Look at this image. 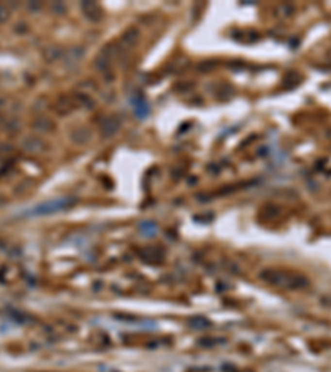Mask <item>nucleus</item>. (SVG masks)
Returning <instances> with one entry per match:
<instances>
[{
	"instance_id": "nucleus-1",
	"label": "nucleus",
	"mask_w": 331,
	"mask_h": 372,
	"mask_svg": "<svg viewBox=\"0 0 331 372\" xmlns=\"http://www.w3.org/2000/svg\"><path fill=\"white\" fill-rule=\"evenodd\" d=\"M260 280L285 291H300L310 286V280L301 273L283 268H264L260 272Z\"/></svg>"
},
{
	"instance_id": "nucleus-2",
	"label": "nucleus",
	"mask_w": 331,
	"mask_h": 372,
	"mask_svg": "<svg viewBox=\"0 0 331 372\" xmlns=\"http://www.w3.org/2000/svg\"><path fill=\"white\" fill-rule=\"evenodd\" d=\"M71 205H75V199H53V200H47L42 204L35 205L30 210H27L22 217H45L51 215L56 212H63V210L70 209Z\"/></svg>"
},
{
	"instance_id": "nucleus-3",
	"label": "nucleus",
	"mask_w": 331,
	"mask_h": 372,
	"mask_svg": "<svg viewBox=\"0 0 331 372\" xmlns=\"http://www.w3.org/2000/svg\"><path fill=\"white\" fill-rule=\"evenodd\" d=\"M82 7H83L84 14H86V17L93 20V22H98V20L101 18V10H99V7L96 5L95 2H86V3H83Z\"/></svg>"
},
{
	"instance_id": "nucleus-4",
	"label": "nucleus",
	"mask_w": 331,
	"mask_h": 372,
	"mask_svg": "<svg viewBox=\"0 0 331 372\" xmlns=\"http://www.w3.org/2000/svg\"><path fill=\"white\" fill-rule=\"evenodd\" d=\"M7 18H9V9H7L5 5H2V3H0V23L5 22Z\"/></svg>"
}]
</instances>
